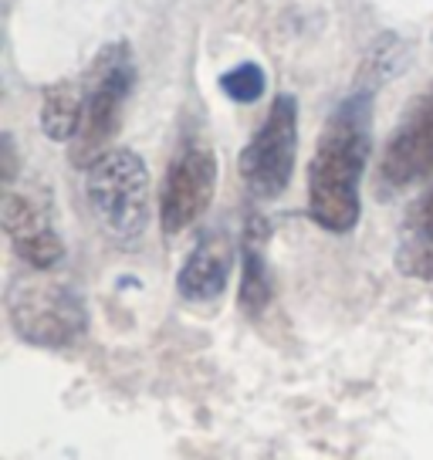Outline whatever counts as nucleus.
<instances>
[{
  "label": "nucleus",
  "instance_id": "nucleus-2",
  "mask_svg": "<svg viewBox=\"0 0 433 460\" xmlns=\"http://www.w3.org/2000/svg\"><path fill=\"white\" fill-rule=\"evenodd\" d=\"M88 207L99 227L122 247L143 241L149 227V170L139 153L109 149L85 170Z\"/></svg>",
  "mask_w": 433,
  "mask_h": 460
},
{
  "label": "nucleus",
  "instance_id": "nucleus-11",
  "mask_svg": "<svg viewBox=\"0 0 433 460\" xmlns=\"http://www.w3.org/2000/svg\"><path fill=\"white\" fill-rule=\"evenodd\" d=\"M85 112V85L78 82H58L44 92L41 105V129L55 143H72L82 126Z\"/></svg>",
  "mask_w": 433,
  "mask_h": 460
},
{
  "label": "nucleus",
  "instance_id": "nucleus-3",
  "mask_svg": "<svg viewBox=\"0 0 433 460\" xmlns=\"http://www.w3.org/2000/svg\"><path fill=\"white\" fill-rule=\"evenodd\" d=\"M7 318L17 335L38 349H65L88 329L85 298L48 271L21 274L11 281Z\"/></svg>",
  "mask_w": 433,
  "mask_h": 460
},
{
  "label": "nucleus",
  "instance_id": "nucleus-6",
  "mask_svg": "<svg viewBox=\"0 0 433 460\" xmlns=\"http://www.w3.org/2000/svg\"><path fill=\"white\" fill-rule=\"evenodd\" d=\"M216 156L210 146L187 143L173 156L170 170H166V183H163V197H159V227L163 234H180L190 224H197L203 210L210 207L216 190Z\"/></svg>",
  "mask_w": 433,
  "mask_h": 460
},
{
  "label": "nucleus",
  "instance_id": "nucleus-1",
  "mask_svg": "<svg viewBox=\"0 0 433 460\" xmlns=\"http://www.w3.org/2000/svg\"><path fill=\"white\" fill-rule=\"evenodd\" d=\"M373 149V88L352 92L322 129L308 163V217L322 230L349 234L359 224L362 172Z\"/></svg>",
  "mask_w": 433,
  "mask_h": 460
},
{
  "label": "nucleus",
  "instance_id": "nucleus-9",
  "mask_svg": "<svg viewBox=\"0 0 433 460\" xmlns=\"http://www.w3.org/2000/svg\"><path fill=\"white\" fill-rule=\"evenodd\" d=\"M234 247L227 234H203L176 274V291L187 302H214L231 281Z\"/></svg>",
  "mask_w": 433,
  "mask_h": 460
},
{
  "label": "nucleus",
  "instance_id": "nucleus-4",
  "mask_svg": "<svg viewBox=\"0 0 433 460\" xmlns=\"http://www.w3.org/2000/svg\"><path fill=\"white\" fill-rule=\"evenodd\" d=\"M136 85V65L126 41H116L102 48L92 72L85 78V112L78 136L72 139V163L75 166H92L99 156L109 153V143L119 132L122 109Z\"/></svg>",
  "mask_w": 433,
  "mask_h": 460
},
{
  "label": "nucleus",
  "instance_id": "nucleus-8",
  "mask_svg": "<svg viewBox=\"0 0 433 460\" xmlns=\"http://www.w3.org/2000/svg\"><path fill=\"white\" fill-rule=\"evenodd\" d=\"M4 230L14 244L17 258L28 264L31 271H55L65 261V244L58 230L51 227L48 210H41L28 193L7 190L4 197Z\"/></svg>",
  "mask_w": 433,
  "mask_h": 460
},
{
  "label": "nucleus",
  "instance_id": "nucleus-10",
  "mask_svg": "<svg viewBox=\"0 0 433 460\" xmlns=\"http://www.w3.org/2000/svg\"><path fill=\"white\" fill-rule=\"evenodd\" d=\"M396 271L417 281L433 278V187L406 210L396 237Z\"/></svg>",
  "mask_w": 433,
  "mask_h": 460
},
{
  "label": "nucleus",
  "instance_id": "nucleus-12",
  "mask_svg": "<svg viewBox=\"0 0 433 460\" xmlns=\"http://www.w3.org/2000/svg\"><path fill=\"white\" fill-rule=\"evenodd\" d=\"M261 237H264L261 224H254V227H251V234L244 237L241 312H247V315H261V312L271 305V295H275V285H271V271H268V261H264V254H261Z\"/></svg>",
  "mask_w": 433,
  "mask_h": 460
},
{
  "label": "nucleus",
  "instance_id": "nucleus-13",
  "mask_svg": "<svg viewBox=\"0 0 433 460\" xmlns=\"http://www.w3.org/2000/svg\"><path fill=\"white\" fill-rule=\"evenodd\" d=\"M264 85H268V78H264L261 65H254V61L234 65L231 72L220 75V92H224L227 99L241 102V105H251V102H258L261 95H264Z\"/></svg>",
  "mask_w": 433,
  "mask_h": 460
},
{
  "label": "nucleus",
  "instance_id": "nucleus-5",
  "mask_svg": "<svg viewBox=\"0 0 433 460\" xmlns=\"http://www.w3.org/2000/svg\"><path fill=\"white\" fill-rule=\"evenodd\" d=\"M295 156H298V102L295 95H278L261 129L237 159V172L247 193L258 200H278L291 183Z\"/></svg>",
  "mask_w": 433,
  "mask_h": 460
},
{
  "label": "nucleus",
  "instance_id": "nucleus-7",
  "mask_svg": "<svg viewBox=\"0 0 433 460\" xmlns=\"http://www.w3.org/2000/svg\"><path fill=\"white\" fill-rule=\"evenodd\" d=\"M427 176H433V95L410 109L379 159V180L386 193L423 183Z\"/></svg>",
  "mask_w": 433,
  "mask_h": 460
}]
</instances>
